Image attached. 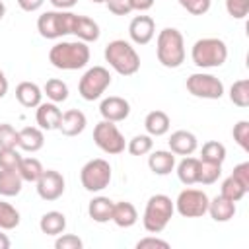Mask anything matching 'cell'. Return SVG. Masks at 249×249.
Wrapping results in <instances>:
<instances>
[{
  "label": "cell",
  "mask_w": 249,
  "mask_h": 249,
  "mask_svg": "<svg viewBox=\"0 0 249 249\" xmlns=\"http://www.w3.org/2000/svg\"><path fill=\"white\" fill-rule=\"evenodd\" d=\"M113 200L107 198V196H93L88 204V214L93 222L97 224H105L111 220V214H113Z\"/></svg>",
  "instance_id": "24"
},
{
  "label": "cell",
  "mask_w": 249,
  "mask_h": 249,
  "mask_svg": "<svg viewBox=\"0 0 249 249\" xmlns=\"http://www.w3.org/2000/svg\"><path fill=\"white\" fill-rule=\"evenodd\" d=\"M35 185H37V195L43 200L53 202V200H56V198L62 196L66 183H64V177H62L60 171H56V169H45L43 175L37 179Z\"/></svg>",
  "instance_id": "12"
},
{
  "label": "cell",
  "mask_w": 249,
  "mask_h": 249,
  "mask_svg": "<svg viewBox=\"0 0 249 249\" xmlns=\"http://www.w3.org/2000/svg\"><path fill=\"white\" fill-rule=\"evenodd\" d=\"M130 41L136 45H148L156 35V21L150 16H136L128 23Z\"/></svg>",
  "instance_id": "13"
},
{
  "label": "cell",
  "mask_w": 249,
  "mask_h": 249,
  "mask_svg": "<svg viewBox=\"0 0 249 249\" xmlns=\"http://www.w3.org/2000/svg\"><path fill=\"white\" fill-rule=\"evenodd\" d=\"M76 14L68 10H49L43 12L37 19V31L45 39H60L72 33Z\"/></svg>",
  "instance_id": "6"
},
{
  "label": "cell",
  "mask_w": 249,
  "mask_h": 249,
  "mask_svg": "<svg viewBox=\"0 0 249 249\" xmlns=\"http://www.w3.org/2000/svg\"><path fill=\"white\" fill-rule=\"evenodd\" d=\"M99 113L105 121H111V123H121L124 121L128 115H130V103L124 99V97H119V95H109L101 101L99 105Z\"/></svg>",
  "instance_id": "14"
},
{
  "label": "cell",
  "mask_w": 249,
  "mask_h": 249,
  "mask_svg": "<svg viewBox=\"0 0 249 249\" xmlns=\"http://www.w3.org/2000/svg\"><path fill=\"white\" fill-rule=\"evenodd\" d=\"M80 181L82 187L89 193H99L111 183V165L103 158H95L84 163L80 169Z\"/></svg>",
  "instance_id": "7"
},
{
  "label": "cell",
  "mask_w": 249,
  "mask_h": 249,
  "mask_svg": "<svg viewBox=\"0 0 249 249\" xmlns=\"http://www.w3.org/2000/svg\"><path fill=\"white\" fill-rule=\"evenodd\" d=\"M62 119V111L58 109V103H39L37 105V113H35V121L39 124L41 130H56Z\"/></svg>",
  "instance_id": "15"
},
{
  "label": "cell",
  "mask_w": 249,
  "mask_h": 249,
  "mask_svg": "<svg viewBox=\"0 0 249 249\" xmlns=\"http://www.w3.org/2000/svg\"><path fill=\"white\" fill-rule=\"evenodd\" d=\"M8 247H10V239L6 233L0 231V249H8Z\"/></svg>",
  "instance_id": "50"
},
{
  "label": "cell",
  "mask_w": 249,
  "mask_h": 249,
  "mask_svg": "<svg viewBox=\"0 0 249 249\" xmlns=\"http://www.w3.org/2000/svg\"><path fill=\"white\" fill-rule=\"evenodd\" d=\"M198 165H200V160L198 158H193V156H185L179 165H177V177L183 185L191 187L195 183H198Z\"/></svg>",
  "instance_id": "27"
},
{
  "label": "cell",
  "mask_w": 249,
  "mask_h": 249,
  "mask_svg": "<svg viewBox=\"0 0 249 249\" xmlns=\"http://www.w3.org/2000/svg\"><path fill=\"white\" fill-rule=\"evenodd\" d=\"M45 167L37 158H21L19 165H18V173L23 181L27 183H37V179L43 175Z\"/></svg>",
  "instance_id": "29"
},
{
  "label": "cell",
  "mask_w": 249,
  "mask_h": 249,
  "mask_svg": "<svg viewBox=\"0 0 249 249\" xmlns=\"http://www.w3.org/2000/svg\"><path fill=\"white\" fill-rule=\"evenodd\" d=\"M220 195L224 196V198H228V200H231V202H237V200H241L245 195H247V189L235 179V177H226L224 179V183H222V189H220Z\"/></svg>",
  "instance_id": "32"
},
{
  "label": "cell",
  "mask_w": 249,
  "mask_h": 249,
  "mask_svg": "<svg viewBox=\"0 0 249 249\" xmlns=\"http://www.w3.org/2000/svg\"><path fill=\"white\" fill-rule=\"evenodd\" d=\"M148 167L156 175H169L175 167V154L169 150H156L148 156Z\"/></svg>",
  "instance_id": "21"
},
{
  "label": "cell",
  "mask_w": 249,
  "mask_h": 249,
  "mask_svg": "<svg viewBox=\"0 0 249 249\" xmlns=\"http://www.w3.org/2000/svg\"><path fill=\"white\" fill-rule=\"evenodd\" d=\"M156 247L167 249L169 243L165 239H160L158 235H148V237H142V239L136 241V249H156Z\"/></svg>",
  "instance_id": "43"
},
{
  "label": "cell",
  "mask_w": 249,
  "mask_h": 249,
  "mask_svg": "<svg viewBox=\"0 0 249 249\" xmlns=\"http://www.w3.org/2000/svg\"><path fill=\"white\" fill-rule=\"evenodd\" d=\"M156 54L161 66L179 68L185 62V39L175 27H163L156 39Z\"/></svg>",
  "instance_id": "2"
},
{
  "label": "cell",
  "mask_w": 249,
  "mask_h": 249,
  "mask_svg": "<svg viewBox=\"0 0 249 249\" xmlns=\"http://www.w3.org/2000/svg\"><path fill=\"white\" fill-rule=\"evenodd\" d=\"M175 212V204L167 195H152L146 202L144 208V216H142V224L144 230L150 233H160L165 230V226L169 224V220L173 218Z\"/></svg>",
  "instance_id": "4"
},
{
  "label": "cell",
  "mask_w": 249,
  "mask_h": 249,
  "mask_svg": "<svg viewBox=\"0 0 249 249\" xmlns=\"http://www.w3.org/2000/svg\"><path fill=\"white\" fill-rule=\"evenodd\" d=\"M105 4H107V8H109V12L115 14V16H128V14L132 12L128 0H107Z\"/></svg>",
  "instance_id": "44"
},
{
  "label": "cell",
  "mask_w": 249,
  "mask_h": 249,
  "mask_svg": "<svg viewBox=\"0 0 249 249\" xmlns=\"http://www.w3.org/2000/svg\"><path fill=\"white\" fill-rule=\"evenodd\" d=\"M4 16H6V6H4V2L0 0V19H2Z\"/></svg>",
  "instance_id": "51"
},
{
  "label": "cell",
  "mask_w": 249,
  "mask_h": 249,
  "mask_svg": "<svg viewBox=\"0 0 249 249\" xmlns=\"http://www.w3.org/2000/svg\"><path fill=\"white\" fill-rule=\"evenodd\" d=\"M187 91L200 99H220L224 95V84L220 78L206 74V72H195L187 78Z\"/></svg>",
  "instance_id": "10"
},
{
  "label": "cell",
  "mask_w": 249,
  "mask_h": 249,
  "mask_svg": "<svg viewBox=\"0 0 249 249\" xmlns=\"http://www.w3.org/2000/svg\"><path fill=\"white\" fill-rule=\"evenodd\" d=\"M91 2H95V4H103V2H107V0H91Z\"/></svg>",
  "instance_id": "52"
},
{
  "label": "cell",
  "mask_w": 249,
  "mask_h": 249,
  "mask_svg": "<svg viewBox=\"0 0 249 249\" xmlns=\"http://www.w3.org/2000/svg\"><path fill=\"white\" fill-rule=\"evenodd\" d=\"M181 4V8H185L189 14L193 16H202L210 10L212 0H177Z\"/></svg>",
  "instance_id": "41"
},
{
  "label": "cell",
  "mask_w": 249,
  "mask_h": 249,
  "mask_svg": "<svg viewBox=\"0 0 249 249\" xmlns=\"http://www.w3.org/2000/svg\"><path fill=\"white\" fill-rule=\"evenodd\" d=\"M230 99L237 107H249V80H237L230 88Z\"/></svg>",
  "instance_id": "33"
},
{
  "label": "cell",
  "mask_w": 249,
  "mask_h": 249,
  "mask_svg": "<svg viewBox=\"0 0 249 249\" xmlns=\"http://www.w3.org/2000/svg\"><path fill=\"white\" fill-rule=\"evenodd\" d=\"M222 175V165L212 161H202L198 165V183L200 185H214Z\"/></svg>",
  "instance_id": "34"
},
{
  "label": "cell",
  "mask_w": 249,
  "mask_h": 249,
  "mask_svg": "<svg viewBox=\"0 0 249 249\" xmlns=\"http://www.w3.org/2000/svg\"><path fill=\"white\" fill-rule=\"evenodd\" d=\"M226 10L233 19H243L249 14V0H226Z\"/></svg>",
  "instance_id": "40"
},
{
  "label": "cell",
  "mask_w": 249,
  "mask_h": 249,
  "mask_svg": "<svg viewBox=\"0 0 249 249\" xmlns=\"http://www.w3.org/2000/svg\"><path fill=\"white\" fill-rule=\"evenodd\" d=\"M152 148H154V140H152L150 134H136L126 144V150L132 156H146V154L152 152Z\"/></svg>",
  "instance_id": "36"
},
{
  "label": "cell",
  "mask_w": 249,
  "mask_h": 249,
  "mask_svg": "<svg viewBox=\"0 0 249 249\" xmlns=\"http://www.w3.org/2000/svg\"><path fill=\"white\" fill-rule=\"evenodd\" d=\"M128 2H130V8H132V10H136V12H146V10H150V8L154 6L156 0H128Z\"/></svg>",
  "instance_id": "47"
},
{
  "label": "cell",
  "mask_w": 249,
  "mask_h": 249,
  "mask_svg": "<svg viewBox=\"0 0 249 249\" xmlns=\"http://www.w3.org/2000/svg\"><path fill=\"white\" fill-rule=\"evenodd\" d=\"M233 140L241 146V150L249 152V121H239L233 124Z\"/></svg>",
  "instance_id": "38"
},
{
  "label": "cell",
  "mask_w": 249,
  "mask_h": 249,
  "mask_svg": "<svg viewBox=\"0 0 249 249\" xmlns=\"http://www.w3.org/2000/svg\"><path fill=\"white\" fill-rule=\"evenodd\" d=\"M6 93H8V78H6V74L0 70V99H2Z\"/></svg>",
  "instance_id": "49"
},
{
  "label": "cell",
  "mask_w": 249,
  "mask_h": 249,
  "mask_svg": "<svg viewBox=\"0 0 249 249\" xmlns=\"http://www.w3.org/2000/svg\"><path fill=\"white\" fill-rule=\"evenodd\" d=\"M93 142H95V146L101 152H105L109 156H119L126 148L123 132L117 128L115 123L105 121V119L95 124V128H93Z\"/></svg>",
  "instance_id": "9"
},
{
  "label": "cell",
  "mask_w": 249,
  "mask_h": 249,
  "mask_svg": "<svg viewBox=\"0 0 249 249\" xmlns=\"http://www.w3.org/2000/svg\"><path fill=\"white\" fill-rule=\"evenodd\" d=\"M19 226V212L10 204L0 200V230H16Z\"/></svg>",
  "instance_id": "35"
},
{
  "label": "cell",
  "mask_w": 249,
  "mask_h": 249,
  "mask_svg": "<svg viewBox=\"0 0 249 249\" xmlns=\"http://www.w3.org/2000/svg\"><path fill=\"white\" fill-rule=\"evenodd\" d=\"M109 86H111V74H109V70L105 66H91L80 78L78 91H80L82 99L95 101V99H99L105 93V89Z\"/></svg>",
  "instance_id": "8"
},
{
  "label": "cell",
  "mask_w": 249,
  "mask_h": 249,
  "mask_svg": "<svg viewBox=\"0 0 249 249\" xmlns=\"http://www.w3.org/2000/svg\"><path fill=\"white\" fill-rule=\"evenodd\" d=\"M21 158L16 148H0V169H18Z\"/></svg>",
  "instance_id": "37"
},
{
  "label": "cell",
  "mask_w": 249,
  "mask_h": 249,
  "mask_svg": "<svg viewBox=\"0 0 249 249\" xmlns=\"http://www.w3.org/2000/svg\"><path fill=\"white\" fill-rule=\"evenodd\" d=\"M103 54H105V60L109 62V66L121 76H132L140 70V54L124 39H115V41L107 43Z\"/></svg>",
  "instance_id": "3"
},
{
  "label": "cell",
  "mask_w": 249,
  "mask_h": 249,
  "mask_svg": "<svg viewBox=\"0 0 249 249\" xmlns=\"http://www.w3.org/2000/svg\"><path fill=\"white\" fill-rule=\"evenodd\" d=\"M171 126V121H169V115L156 109V111H150L144 119V128L150 136H163Z\"/></svg>",
  "instance_id": "25"
},
{
  "label": "cell",
  "mask_w": 249,
  "mask_h": 249,
  "mask_svg": "<svg viewBox=\"0 0 249 249\" xmlns=\"http://www.w3.org/2000/svg\"><path fill=\"white\" fill-rule=\"evenodd\" d=\"M43 93L53 101V103H62L68 99V86L66 82L58 80V78H51L47 80V84L43 86Z\"/></svg>",
  "instance_id": "31"
},
{
  "label": "cell",
  "mask_w": 249,
  "mask_h": 249,
  "mask_svg": "<svg viewBox=\"0 0 249 249\" xmlns=\"http://www.w3.org/2000/svg\"><path fill=\"white\" fill-rule=\"evenodd\" d=\"M99 25L97 21H93L88 16H78L74 18V27H72V35H76L80 41L84 43H93L99 39Z\"/></svg>",
  "instance_id": "19"
},
{
  "label": "cell",
  "mask_w": 249,
  "mask_h": 249,
  "mask_svg": "<svg viewBox=\"0 0 249 249\" xmlns=\"http://www.w3.org/2000/svg\"><path fill=\"white\" fill-rule=\"evenodd\" d=\"M54 247H56V249H82V247H84V241H82L78 235H74V233H64V231H62V233L56 237Z\"/></svg>",
  "instance_id": "42"
},
{
  "label": "cell",
  "mask_w": 249,
  "mask_h": 249,
  "mask_svg": "<svg viewBox=\"0 0 249 249\" xmlns=\"http://www.w3.org/2000/svg\"><path fill=\"white\" fill-rule=\"evenodd\" d=\"M0 148H18V130L10 123L0 124Z\"/></svg>",
  "instance_id": "39"
},
{
  "label": "cell",
  "mask_w": 249,
  "mask_h": 249,
  "mask_svg": "<svg viewBox=\"0 0 249 249\" xmlns=\"http://www.w3.org/2000/svg\"><path fill=\"white\" fill-rule=\"evenodd\" d=\"M49 62L58 70H80L89 62V47L84 41H60L49 51Z\"/></svg>",
  "instance_id": "1"
},
{
  "label": "cell",
  "mask_w": 249,
  "mask_h": 249,
  "mask_svg": "<svg viewBox=\"0 0 249 249\" xmlns=\"http://www.w3.org/2000/svg\"><path fill=\"white\" fill-rule=\"evenodd\" d=\"M45 0H18V6L23 10V12H37L41 6H43Z\"/></svg>",
  "instance_id": "46"
},
{
  "label": "cell",
  "mask_w": 249,
  "mask_h": 249,
  "mask_svg": "<svg viewBox=\"0 0 249 249\" xmlns=\"http://www.w3.org/2000/svg\"><path fill=\"white\" fill-rule=\"evenodd\" d=\"M202 161H212V163H224L226 160V146L218 140H208L202 144V150H200V158Z\"/></svg>",
  "instance_id": "30"
},
{
  "label": "cell",
  "mask_w": 249,
  "mask_h": 249,
  "mask_svg": "<svg viewBox=\"0 0 249 249\" xmlns=\"http://www.w3.org/2000/svg\"><path fill=\"white\" fill-rule=\"evenodd\" d=\"M23 179L19 177L18 169H0V195L2 196H16L21 193Z\"/></svg>",
  "instance_id": "28"
},
{
  "label": "cell",
  "mask_w": 249,
  "mask_h": 249,
  "mask_svg": "<svg viewBox=\"0 0 249 249\" xmlns=\"http://www.w3.org/2000/svg\"><path fill=\"white\" fill-rule=\"evenodd\" d=\"M167 144H169V152H173L175 156H191L198 148L196 136L193 132H189V130H175V132H171Z\"/></svg>",
  "instance_id": "16"
},
{
  "label": "cell",
  "mask_w": 249,
  "mask_h": 249,
  "mask_svg": "<svg viewBox=\"0 0 249 249\" xmlns=\"http://www.w3.org/2000/svg\"><path fill=\"white\" fill-rule=\"evenodd\" d=\"M16 99L27 107V109H33L41 103L43 99V89L35 84V82H19L16 86Z\"/></svg>",
  "instance_id": "20"
},
{
  "label": "cell",
  "mask_w": 249,
  "mask_h": 249,
  "mask_svg": "<svg viewBox=\"0 0 249 249\" xmlns=\"http://www.w3.org/2000/svg\"><path fill=\"white\" fill-rule=\"evenodd\" d=\"M53 4L54 10H70L72 6H76L78 0H49Z\"/></svg>",
  "instance_id": "48"
},
{
  "label": "cell",
  "mask_w": 249,
  "mask_h": 249,
  "mask_svg": "<svg viewBox=\"0 0 249 249\" xmlns=\"http://www.w3.org/2000/svg\"><path fill=\"white\" fill-rule=\"evenodd\" d=\"M208 196L204 191L200 189H185L177 195L175 210L183 216V218H200L206 214L208 210Z\"/></svg>",
  "instance_id": "11"
},
{
  "label": "cell",
  "mask_w": 249,
  "mask_h": 249,
  "mask_svg": "<svg viewBox=\"0 0 249 249\" xmlns=\"http://www.w3.org/2000/svg\"><path fill=\"white\" fill-rule=\"evenodd\" d=\"M86 124H88V119H86V115L80 109H68V111L62 113L58 130L64 136H78V134L84 132Z\"/></svg>",
  "instance_id": "17"
},
{
  "label": "cell",
  "mask_w": 249,
  "mask_h": 249,
  "mask_svg": "<svg viewBox=\"0 0 249 249\" xmlns=\"http://www.w3.org/2000/svg\"><path fill=\"white\" fill-rule=\"evenodd\" d=\"M231 177H235V179L249 191V161H241V163H237V165L233 167Z\"/></svg>",
  "instance_id": "45"
},
{
  "label": "cell",
  "mask_w": 249,
  "mask_h": 249,
  "mask_svg": "<svg viewBox=\"0 0 249 249\" xmlns=\"http://www.w3.org/2000/svg\"><path fill=\"white\" fill-rule=\"evenodd\" d=\"M45 144L43 130L39 126H23L18 130V148L23 152H39Z\"/></svg>",
  "instance_id": "18"
},
{
  "label": "cell",
  "mask_w": 249,
  "mask_h": 249,
  "mask_svg": "<svg viewBox=\"0 0 249 249\" xmlns=\"http://www.w3.org/2000/svg\"><path fill=\"white\" fill-rule=\"evenodd\" d=\"M206 212L210 214V218L214 222H230L235 216V202H231L220 195V196H214L212 200H208Z\"/></svg>",
  "instance_id": "22"
},
{
  "label": "cell",
  "mask_w": 249,
  "mask_h": 249,
  "mask_svg": "<svg viewBox=\"0 0 249 249\" xmlns=\"http://www.w3.org/2000/svg\"><path fill=\"white\" fill-rule=\"evenodd\" d=\"M39 230L45 235H60L66 230V216L58 210L45 212L39 220Z\"/></svg>",
  "instance_id": "26"
},
{
  "label": "cell",
  "mask_w": 249,
  "mask_h": 249,
  "mask_svg": "<svg viewBox=\"0 0 249 249\" xmlns=\"http://www.w3.org/2000/svg\"><path fill=\"white\" fill-rule=\"evenodd\" d=\"M138 220V212L134 208L132 202L128 200H121L113 204V214H111V222H115L119 228H130L134 226Z\"/></svg>",
  "instance_id": "23"
},
{
  "label": "cell",
  "mask_w": 249,
  "mask_h": 249,
  "mask_svg": "<svg viewBox=\"0 0 249 249\" xmlns=\"http://www.w3.org/2000/svg\"><path fill=\"white\" fill-rule=\"evenodd\" d=\"M228 58V47L218 37H202L191 49V60L198 68H218Z\"/></svg>",
  "instance_id": "5"
}]
</instances>
